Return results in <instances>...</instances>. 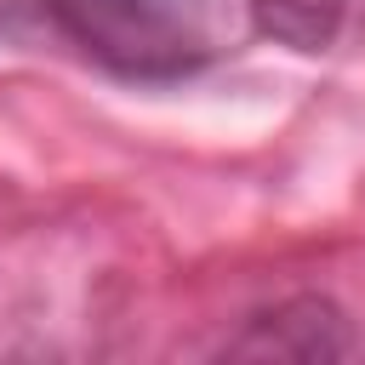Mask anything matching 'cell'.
I'll use <instances>...</instances> for the list:
<instances>
[{"label": "cell", "mask_w": 365, "mask_h": 365, "mask_svg": "<svg viewBox=\"0 0 365 365\" xmlns=\"http://www.w3.org/2000/svg\"><path fill=\"white\" fill-rule=\"evenodd\" d=\"M51 23L86 63L114 80H188L251 34L245 0H46Z\"/></svg>", "instance_id": "cell-1"}, {"label": "cell", "mask_w": 365, "mask_h": 365, "mask_svg": "<svg viewBox=\"0 0 365 365\" xmlns=\"http://www.w3.org/2000/svg\"><path fill=\"white\" fill-rule=\"evenodd\" d=\"M228 354H274V359H336V354H354V336H348V319L325 302V297H291L268 314L251 319L245 336L228 342Z\"/></svg>", "instance_id": "cell-2"}, {"label": "cell", "mask_w": 365, "mask_h": 365, "mask_svg": "<svg viewBox=\"0 0 365 365\" xmlns=\"http://www.w3.org/2000/svg\"><path fill=\"white\" fill-rule=\"evenodd\" d=\"M354 11H359V0H245L251 34L285 46V51H302V57L331 51L348 34Z\"/></svg>", "instance_id": "cell-3"}]
</instances>
